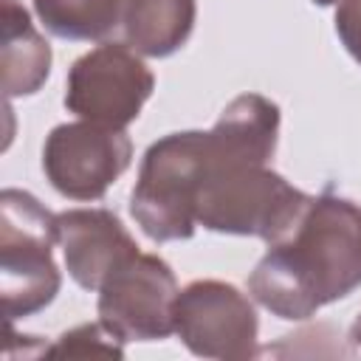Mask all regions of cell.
Wrapping results in <instances>:
<instances>
[{"mask_svg":"<svg viewBox=\"0 0 361 361\" xmlns=\"http://www.w3.org/2000/svg\"><path fill=\"white\" fill-rule=\"evenodd\" d=\"M361 285V209L341 197H310L302 217L274 240L248 276L259 305L282 319H307Z\"/></svg>","mask_w":361,"mask_h":361,"instance_id":"cell-1","label":"cell"},{"mask_svg":"<svg viewBox=\"0 0 361 361\" xmlns=\"http://www.w3.org/2000/svg\"><path fill=\"white\" fill-rule=\"evenodd\" d=\"M209 133H172L149 147L133 189V217L152 240L192 237Z\"/></svg>","mask_w":361,"mask_h":361,"instance_id":"cell-2","label":"cell"},{"mask_svg":"<svg viewBox=\"0 0 361 361\" xmlns=\"http://www.w3.org/2000/svg\"><path fill=\"white\" fill-rule=\"evenodd\" d=\"M3 212V305L6 316H31L59 290L51 245L59 237L56 217L28 192L6 189Z\"/></svg>","mask_w":361,"mask_h":361,"instance_id":"cell-3","label":"cell"},{"mask_svg":"<svg viewBox=\"0 0 361 361\" xmlns=\"http://www.w3.org/2000/svg\"><path fill=\"white\" fill-rule=\"evenodd\" d=\"M149 93L152 73L144 62L124 45H102L71 68L65 104L85 121L121 130Z\"/></svg>","mask_w":361,"mask_h":361,"instance_id":"cell-4","label":"cell"},{"mask_svg":"<svg viewBox=\"0 0 361 361\" xmlns=\"http://www.w3.org/2000/svg\"><path fill=\"white\" fill-rule=\"evenodd\" d=\"M175 296L169 265L138 251L102 282L99 316L102 324L121 341L164 338L175 330Z\"/></svg>","mask_w":361,"mask_h":361,"instance_id":"cell-5","label":"cell"},{"mask_svg":"<svg viewBox=\"0 0 361 361\" xmlns=\"http://www.w3.org/2000/svg\"><path fill=\"white\" fill-rule=\"evenodd\" d=\"M130 138L93 121L56 127L42 149V166L54 189L73 200L102 197L130 164Z\"/></svg>","mask_w":361,"mask_h":361,"instance_id":"cell-6","label":"cell"},{"mask_svg":"<svg viewBox=\"0 0 361 361\" xmlns=\"http://www.w3.org/2000/svg\"><path fill=\"white\" fill-rule=\"evenodd\" d=\"M175 330L186 347L209 358H245L254 353L257 316L248 299L223 282H195L175 296Z\"/></svg>","mask_w":361,"mask_h":361,"instance_id":"cell-7","label":"cell"},{"mask_svg":"<svg viewBox=\"0 0 361 361\" xmlns=\"http://www.w3.org/2000/svg\"><path fill=\"white\" fill-rule=\"evenodd\" d=\"M56 231L65 245L68 271L82 288H102L124 259L138 254L118 217L104 209L65 212L56 217Z\"/></svg>","mask_w":361,"mask_h":361,"instance_id":"cell-8","label":"cell"},{"mask_svg":"<svg viewBox=\"0 0 361 361\" xmlns=\"http://www.w3.org/2000/svg\"><path fill=\"white\" fill-rule=\"evenodd\" d=\"M195 20V0H121L124 34L135 51L166 56L178 51Z\"/></svg>","mask_w":361,"mask_h":361,"instance_id":"cell-9","label":"cell"},{"mask_svg":"<svg viewBox=\"0 0 361 361\" xmlns=\"http://www.w3.org/2000/svg\"><path fill=\"white\" fill-rule=\"evenodd\" d=\"M51 65L48 42L31 28L17 0H3V90L6 96L34 93Z\"/></svg>","mask_w":361,"mask_h":361,"instance_id":"cell-10","label":"cell"},{"mask_svg":"<svg viewBox=\"0 0 361 361\" xmlns=\"http://www.w3.org/2000/svg\"><path fill=\"white\" fill-rule=\"evenodd\" d=\"M45 28L65 39H102L121 20V0H34Z\"/></svg>","mask_w":361,"mask_h":361,"instance_id":"cell-11","label":"cell"},{"mask_svg":"<svg viewBox=\"0 0 361 361\" xmlns=\"http://www.w3.org/2000/svg\"><path fill=\"white\" fill-rule=\"evenodd\" d=\"M336 31L344 39L347 51L361 62V0H344L336 14Z\"/></svg>","mask_w":361,"mask_h":361,"instance_id":"cell-12","label":"cell"},{"mask_svg":"<svg viewBox=\"0 0 361 361\" xmlns=\"http://www.w3.org/2000/svg\"><path fill=\"white\" fill-rule=\"evenodd\" d=\"M350 338H353V344H355L358 353H361V316L355 319V324H353V330H350Z\"/></svg>","mask_w":361,"mask_h":361,"instance_id":"cell-13","label":"cell"},{"mask_svg":"<svg viewBox=\"0 0 361 361\" xmlns=\"http://www.w3.org/2000/svg\"><path fill=\"white\" fill-rule=\"evenodd\" d=\"M313 3H322V6H327V3H336V0H313Z\"/></svg>","mask_w":361,"mask_h":361,"instance_id":"cell-14","label":"cell"}]
</instances>
